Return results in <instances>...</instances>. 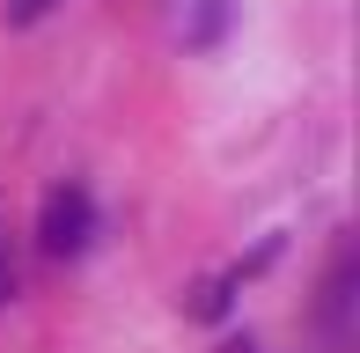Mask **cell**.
Segmentation results:
<instances>
[{"label": "cell", "mask_w": 360, "mask_h": 353, "mask_svg": "<svg viewBox=\"0 0 360 353\" xmlns=\"http://www.w3.org/2000/svg\"><path fill=\"white\" fill-rule=\"evenodd\" d=\"M89 236H96V199L81 184H52L37 206V250L44 258H81Z\"/></svg>", "instance_id": "cell-1"}, {"label": "cell", "mask_w": 360, "mask_h": 353, "mask_svg": "<svg viewBox=\"0 0 360 353\" xmlns=\"http://www.w3.org/2000/svg\"><path fill=\"white\" fill-rule=\"evenodd\" d=\"M169 23H176V37L184 44H221V30H228V0H169Z\"/></svg>", "instance_id": "cell-2"}, {"label": "cell", "mask_w": 360, "mask_h": 353, "mask_svg": "<svg viewBox=\"0 0 360 353\" xmlns=\"http://www.w3.org/2000/svg\"><path fill=\"white\" fill-rule=\"evenodd\" d=\"M37 15H52V0H8V23H37Z\"/></svg>", "instance_id": "cell-3"}, {"label": "cell", "mask_w": 360, "mask_h": 353, "mask_svg": "<svg viewBox=\"0 0 360 353\" xmlns=\"http://www.w3.org/2000/svg\"><path fill=\"white\" fill-rule=\"evenodd\" d=\"M0 295H8V280H0Z\"/></svg>", "instance_id": "cell-4"}]
</instances>
